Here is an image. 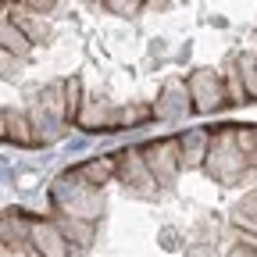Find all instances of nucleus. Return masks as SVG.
<instances>
[{
    "mask_svg": "<svg viewBox=\"0 0 257 257\" xmlns=\"http://www.w3.org/2000/svg\"><path fill=\"white\" fill-rule=\"evenodd\" d=\"M186 114H193V100L186 89V75H165L154 96V121H182Z\"/></svg>",
    "mask_w": 257,
    "mask_h": 257,
    "instance_id": "nucleus-2",
    "label": "nucleus"
},
{
    "mask_svg": "<svg viewBox=\"0 0 257 257\" xmlns=\"http://www.w3.org/2000/svg\"><path fill=\"white\" fill-rule=\"evenodd\" d=\"M186 89H189V100H193V114H214L229 107V96H225V79L218 68H200L186 72Z\"/></svg>",
    "mask_w": 257,
    "mask_h": 257,
    "instance_id": "nucleus-1",
    "label": "nucleus"
}]
</instances>
